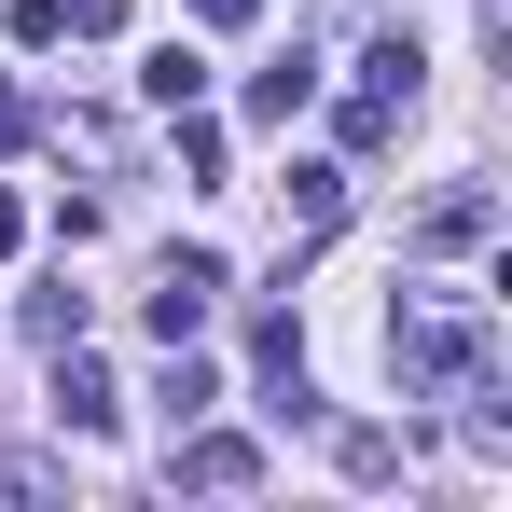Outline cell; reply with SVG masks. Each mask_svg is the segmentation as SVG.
Segmentation results:
<instances>
[{
	"mask_svg": "<svg viewBox=\"0 0 512 512\" xmlns=\"http://www.w3.org/2000/svg\"><path fill=\"white\" fill-rule=\"evenodd\" d=\"M208 305H222V263H208V250H180L167 277L139 291V333H153V346H194V333H208Z\"/></svg>",
	"mask_w": 512,
	"mask_h": 512,
	"instance_id": "cell-2",
	"label": "cell"
},
{
	"mask_svg": "<svg viewBox=\"0 0 512 512\" xmlns=\"http://www.w3.org/2000/svg\"><path fill=\"white\" fill-rule=\"evenodd\" d=\"M180 485H208V499H250V485H263V443H250V429H194V443H180Z\"/></svg>",
	"mask_w": 512,
	"mask_h": 512,
	"instance_id": "cell-3",
	"label": "cell"
},
{
	"mask_svg": "<svg viewBox=\"0 0 512 512\" xmlns=\"http://www.w3.org/2000/svg\"><path fill=\"white\" fill-rule=\"evenodd\" d=\"M14 42L42 56V42H70V0H14Z\"/></svg>",
	"mask_w": 512,
	"mask_h": 512,
	"instance_id": "cell-13",
	"label": "cell"
},
{
	"mask_svg": "<svg viewBox=\"0 0 512 512\" xmlns=\"http://www.w3.org/2000/svg\"><path fill=\"white\" fill-rule=\"evenodd\" d=\"M0 250H28V208H14V194H0Z\"/></svg>",
	"mask_w": 512,
	"mask_h": 512,
	"instance_id": "cell-16",
	"label": "cell"
},
{
	"mask_svg": "<svg viewBox=\"0 0 512 512\" xmlns=\"http://www.w3.org/2000/svg\"><path fill=\"white\" fill-rule=\"evenodd\" d=\"M416 236H429V250H485V236H499V194H485V180H471V194H443Z\"/></svg>",
	"mask_w": 512,
	"mask_h": 512,
	"instance_id": "cell-6",
	"label": "cell"
},
{
	"mask_svg": "<svg viewBox=\"0 0 512 512\" xmlns=\"http://www.w3.org/2000/svg\"><path fill=\"white\" fill-rule=\"evenodd\" d=\"M388 374L416 402H499V319L485 305H402L388 319Z\"/></svg>",
	"mask_w": 512,
	"mask_h": 512,
	"instance_id": "cell-1",
	"label": "cell"
},
{
	"mask_svg": "<svg viewBox=\"0 0 512 512\" xmlns=\"http://www.w3.org/2000/svg\"><path fill=\"white\" fill-rule=\"evenodd\" d=\"M305 97H319V70H305V56H277V70H250V125H291Z\"/></svg>",
	"mask_w": 512,
	"mask_h": 512,
	"instance_id": "cell-9",
	"label": "cell"
},
{
	"mask_svg": "<svg viewBox=\"0 0 512 512\" xmlns=\"http://www.w3.org/2000/svg\"><path fill=\"white\" fill-rule=\"evenodd\" d=\"M56 416H70V429H111V416H125V402H111V374H97L84 346H56Z\"/></svg>",
	"mask_w": 512,
	"mask_h": 512,
	"instance_id": "cell-4",
	"label": "cell"
},
{
	"mask_svg": "<svg viewBox=\"0 0 512 512\" xmlns=\"http://www.w3.org/2000/svg\"><path fill=\"white\" fill-rule=\"evenodd\" d=\"M333 471L346 485H388L402 471V429H333Z\"/></svg>",
	"mask_w": 512,
	"mask_h": 512,
	"instance_id": "cell-10",
	"label": "cell"
},
{
	"mask_svg": "<svg viewBox=\"0 0 512 512\" xmlns=\"http://www.w3.org/2000/svg\"><path fill=\"white\" fill-rule=\"evenodd\" d=\"M125 14H139V0H70V28H125Z\"/></svg>",
	"mask_w": 512,
	"mask_h": 512,
	"instance_id": "cell-14",
	"label": "cell"
},
{
	"mask_svg": "<svg viewBox=\"0 0 512 512\" xmlns=\"http://www.w3.org/2000/svg\"><path fill=\"white\" fill-rule=\"evenodd\" d=\"M277 194H291V222H305V236H333V222H346V167H291Z\"/></svg>",
	"mask_w": 512,
	"mask_h": 512,
	"instance_id": "cell-8",
	"label": "cell"
},
{
	"mask_svg": "<svg viewBox=\"0 0 512 512\" xmlns=\"http://www.w3.org/2000/svg\"><path fill=\"white\" fill-rule=\"evenodd\" d=\"M153 402H167V416L194 429V416H208V402H222V374H208V360H194V346H167V388H153Z\"/></svg>",
	"mask_w": 512,
	"mask_h": 512,
	"instance_id": "cell-11",
	"label": "cell"
},
{
	"mask_svg": "<svg viewBox=\"0 0 512 512\" xmlns=\"http://www.w3.org/2000/svg\"><path fill=\"white\" fill-rule=\"evenodd\" d=\"M194 14H208V28H250V14H263V0H194Z\"/></svg>",
	"mask_w": 512,
	"mask_h": 512,
	"instance_id": "cell-15",
	"label": "cell"
},
{
	"mask_svg": "<svg viewBox=\"0 0 512 512\" xmlns=\"http://www.w3.org/2000/svg\"><path fill=\"white\" fill-rule=\"evenodd\" d=\"M28 346H84V291H28Z\"/></svg>",
	"mask_w": 512,
	"mask_h": 512,
	"instance_id": "cell-12",
	"label": "cell"
},
{
	"mask_svg": "<svg viewBox=\"0 0 512 512\" xmlns=\"http://www.w3.org/2000/svg\"><path fill=\"white\" fill-rule=\"evenodd\" d=\"M139 97H153V111H194V97H208V56H194V42H153V56H139Z\"/></svg>",
	"mask_w": 512,
	"mask_h": 512,
	"instance_id": "cell-5",
	"label": "cell"
},
{
	"mask_svg": "<svg viewBox=\"0 0 512 512\" xmlns=\"http://www.w3.org/2000/svg\"><path fill=\"white\" fill-rule=\"evenodd\" d=\"M416 42H402V28H388V42H374V56H360V97H388V111H416Z\"/></svg>",
	"mask_w": 512,
	"mask_h": 512,
	"instance_id": "cell-7",
	"label": "cell"
}]
</instances>
